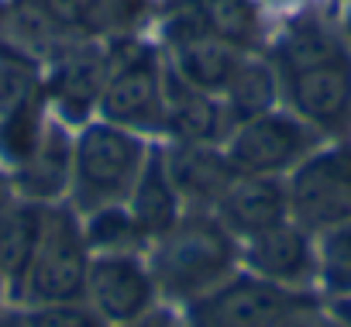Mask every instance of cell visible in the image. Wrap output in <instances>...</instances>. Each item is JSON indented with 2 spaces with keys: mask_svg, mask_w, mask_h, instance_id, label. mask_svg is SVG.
Listing matches in <instances>:
<instances>
[{
  "mask_svg": "<svg viewBox=\"0 0 351 327\" xmlns=\"http://www.w3.org/2000/svg\"><path fill=\"white\" fill-rule=\"evenodd\" d=\"M18 200H21V197H18V186H14L11 173H8V169H0V217H4Z\"/></svg>",
  "mask_w": 351,
  "mask_h": 327,
  "instance_id": "28",
  "label": "cell"
},
{
  "mask_svg": "<svg viewBox=\"0 0 351 327\" xmlns=\"http://www.w3.org/2000/svg\"><path fill=\"white\" fill-rule=\"evenodd\" d=\"M49 100H45V90L11 110L0 114V169L14 173L21 162L38 148L42 134H45V124H49Z\"/></svg>",
  "mask_w": 351,
  "mask_h": 327,
  "instance_id": "22",
  "label": "cell"
},
{
  "mask_svg": "<svg viewBox=\"0 0 351 327\" xmlns=\"http://www.w3.org/2000/svg\"><path fill=\"white\" fill-rule=\"evenodd\" d=\"M62 38L117 42L138 35L152 0H32Z\"/></svg>",
  "mask_w": 351,
  "mask_h": 327,
  "instance_id": "13",
  "label": "cell"
},
{
  "mask_svg": "<svg viewBox=\"0 0 351 327\" xmlns=\"http://www.w3.org/2000/svg\"><path fill=\"white\" fill-rule=\"evenodd\" d=\"M8 306H14V303H11V286H8L4 272H0V310H8Z\"/></svg>",
  "mask_w": 351,
  "mask_h": 327,
  "instance_id": "32",
  "label": "cell"
},
{
  "mask_svg": "<svg viewBox=\"0 0 351 327\" xmlns=\"http://www.w3.org/2000/svg\"><path fill=\"white\" fill-rule=\"evenodd\" d=\"M0 327H25V313H21V306L0 310Z\"/></svg>",
  "mask_w": 351,
  "mask_h": 327,
  "instance_id": "30",
  "label": "cell"
},
{
  "mask_svg": "<svg viewBox=\"0 0 351 327\" xmlns=\"http://www.w3.org/2000/svg\"><path fill=\"white\" fill-rule=\"evenodd\" d=\"M158 45L165 52V62L169 69L186 80L190 86L197 90H207L214 97H221L228 90V83L234 80L241 59L248 52L221 42L217 35H210L193 14L183 0L165 11L162 18V32H158Z\"/></svg>",
  "mask_w": 351,
  "mask_h": 327,
  "instance_id": "10",
  "label": "cell"
},
{
  "mask_svg": "<svg viewBox=\"0 0 351 327\" xmlns=\"http://www.w3.org/2000/svg\"><path fill=\"white\" fill-rule=\"evenodd\" d=\"M306 306H317L310 289H289L238 269L204 296L180 306V313L186 327H286Z\"/></svg>",
  "mask_w": 351,
  "mask_h": 327,
  "instance_id": "5",
  "label": "cell"
},
{
  "mask_svg": "<svg viewBox=\"0 0 351 327\" xmlns=\"http://www.w3.org/2000/svg\"><path fill=\"white\" fill-rule=\"evenodd\" d=\"M183 4L221 42L241 52H265V8L258 0H183Z\"/></svg>",
  "mask_w": 351,
  "mask_h": 327,
  "instance_id": "20",
  "label": "cell"
},
{
  "mask_svg": "<svg viewBox=\"0 0 351 327\" xmlns=\"http://www.w3.org/2000/svg\"><path fill=\"white\" fill-rule=\"evenodd\" d=\"M162 158L186 210H214L224 190L238 176L234 166L228 162L224 145L162 141Z\"/></svg>",
  "mask_w": 351,
  "mask_h": 327,
  "instance_id": "14",
  "label": "cell"
},
{
  "mask_svg": "<svg viewBox=\"0 0 351 327\" xmlns=\"http://www.w3.org/2000/svg\"><path fill=\"white\" fill-rule=\"evenodd\" d=\"M286 327H344L330 310H320V306H306L303 313H296Z\"/></svg>",
  "mask_w": 351,
  "mask_h": 327,
  "instance_id": "27",
  "label": "cell"
},
{
  "mask_svg": "<svg viewBox=\"0 0 351 327\" xmlns=\"http://www.w3.org/2000/svg\"><path fill=\"white\" fill-rule=\"evenodd\" d=\"M334 28H337L341 42L348 45V52H351V0H341V11H337V21H334Z\"/></svg>",
  "mask_w": 351,
  "mask_h": 327,
  "instance_id": "29",
  "label": "cell"
},
{
  "mask_svg": "<svg viewBox=\"0 0 351 327\" xmlns=\"http://www.w3.org/2000/svg\"><path fill=\"white\" fill-rule=\"evenodd\" d=\"M0 8H4V0H0Z\"/></svg>",
  "mask_w": 351,
  "mask_h": 327,
  "instance_id": "34",
  "label": "cell"
},
{
  "mask_svg": "<svg viewBox=\"0 0 351 327\" xmlns=\"http://www.w3.org/2000/svg\"><path fill=\"white\" fill-rule=\"evenodd\" d=\"M155 141L100 117L73 131V176L66 204L76 214L128 204Z\"/></svg>",
  "mask_w": 351,
  "mask_h": 327,
  "instance_id": "3",
  "label": "cell"
},
{
  "mask_svg": "<svg viewBox=\"0 0 351 327\" xmlns=\"http://www.w3.org/2000/svg\"><path fill=\"white\" fill-rule=\"evenodd\" d=\"M241 269L289 289H310L317 282V238L289 217L241 241Z\"/></svg>",
  "mask_w": 351,
  "mask_h": 327,
  "instance_id": "12",
  "label": "cell"
},
{
  "mask_svg": "<svg viewBox=\"0 0 351 327\" xmlns=\"http://www.w3.org/2000/svg\"><path fill=\"white\" fill-rule=\"evenodd\" d=\"M121 327H186V324H183L180 306L162 303V306H155L152 313H145V317H138V320H131V324H121Z\"/></svg>",
  "mask_w": 351,
  "mask_h": 327,
  "instance_id": "26",
  "label": "cell"
},
{
  "mask_svg": "<svg viewBox=\"0 0 351 327\" xmlns=\"http://www.w3.org/2000/svg\"><path fill=\"white\" fill-rule=\"evenodd\" d=\"M80 217H83V231H86V241H90L93 255H104V252H145L148 248L141 228L134 224V217H131V210L124 204L100 207V210H90V214H80Z\"/></svg>",
  "mask_w": 351,
  "mask_h": 327,
  "instance_id": "23",
  "label": "cell"
},
{
  "mask_svg": "<svg viewBox=\"0 0 351 327\" xmlns=\"http://www.w3.org/2000/svg\"><path fill=\"white\" fill-rule=\"evenodd\" d=\"M279 100L324 138L351 131V52L334 21L303 11L265 45Z\"/></svg>",
  "mask_w": 351,
  "mask_h": 327,
  "instance_id": "1",
  "label": "cell"
},
{
  "mask_svg": "<svg viewBox=\"0 0 351 327\" xmlns=\"http://www.w3.org/2000/svg\"><path fill=\"white\" fill-rule=\"evenodd\" d=\"M165 52L141 35L121 38L97 104V117L148 141L165 138Z\"/></svg>",
  "mask_w": 351,
  "mask_h": 327,
  "instance_id": "4",
  "label": "cell"
},
{
  "mask_svg": "<svg viewBox=\"0 0 351 327\" xmlns=\"http://www.w3.org/2000/svg\"><path fill=\"white\" fill-rule=\"evenodd\" d=\"M228 114L234 124L255 117V114H265L272 107H279V80H276V69L269 62L265 52H248L234 73V80L228 83V90L221 93Z\"/></svg>",
  "mask_w": 351,
  "mask_h": 327,
  "instance_id": "21",
  "label": "cell"
},
{
  "mask_svg": "<svg viewBox=\"0 0 351 327\" xmlns=\"http://www.w3.org/2000/svg\"><path fill=\"white\" fill-rule=\"evenodd\" d=\"M25 327H110L90 300H62V303H38V306H21Z\"/></svg>",
  "mask_w": 351,
  "mask_h": 327,
  "instance_id": "25",
  "label": "cell"
},
{
  "mask_svg": "<svg viewBox=\"0 0 351 327\" xmlns=\"http://www.w3.org/2000/svg\"><path fill=\"white\" fill-rule=\"evenodd\" d=\"M320 141L324 134L279 104L234 124L224 152L238 176H289Z\"/></svg>",
  "mask_w": 351,
  "mask_h": 327,
  "instance_id": "8",
  "label": "cell"
},
{
  "mask_svg": "<svg viewBox=\"0 0 351 327\" xmlns=\"http://www.w3.org/2000/svg\"><path fill=\"white\" fill-rule=\"evenodd\" d=\"M214 214L238 241L289 221L286 176H234V183L217 200Z\"/></svg>",
  "mask_w": 351,
  "mask_h": 327,
  "instance_id": "16",
  "label": "cell"
},
{
  "mask_svg": "<svg viewBox=\"0 0 351 327\" xmlns=\"http://www.w3.org/2000/svg\"><path fill=\"white\" fill-rule=\"evenodd\" d=\"M90 262H93V252H90V241H86V231H83V217L66 200L52 204L45 210L42 241H38L35 258L25 272V282L18 289L14 306L83 300Z\"/></svg>",
  "mask_w": 351,
  "mask_h": 327,
  "instance_id": "6",
  "label": "cell"
},
{
  "mask_svg": "<svg viewBox=\"0 0 351 327\" xmlns=\"http://www.w3.org/2000/svg\"><path fill=\"white\" fill-rule=\"evenodd\" d=\"M234 121L221 97L190 86L172 69H165V138L162 141H197L224 145Z\"/></svg>",
  "mask_w": 351,
  "mask_h": 327,
  "instance_id": "15",
  "label": "cell"
},
{
  "mask_svg": "<svg viewBox=\"0 0 351 327\" xmlns=\"http://www.w3.org/2000/svg\"><path fill=\"white\" fill-rule=\"evenodd\" d=\"M73 176V128L59 117H49L38 148L11 173L18 197L32 204H62L69 197Z\"/></svg>",
  "mask_w": 351,
  "mask_h": 327,
  "instance_id": "17",
  "label": "cell"
},
{
  "mask_svg": "<svg viewBox=\"0 0 351 327\" xmlns=\"http://www.w3.org/2000/svg\"><path fill=\"white\" fill-rule=\"evenodd\" d=\"M145 262L155 276L162 303L186 306L241 269V241L214 210H186L145 248Z\"/></svg>",
  "mask_w": 351,
  "mask_h": 327,
  "instance_id": "2",
  "label": "cell"
},
{
  "mask_svg": "<svg viewBox=\"0 0 351 327\" xmlns=\"http://www.w3.org/2000/svg\"><path fill=\"white\" fill-rule=\"evenodd\" d=\"M49 207L32 204V200H18L4 217H0V272H4V279L11 286V303H18V289H21L25 272H28V265L35 258V248L42 241Z\"/></svg>",
  "mask_w": 351,
  "mask_h": 327,
  "instance_id": "19",
  "label": "cell"
},
{
  "mask_svg": "<svg viewBox=\"0 0 351 327\" xmlns=\"http://www.w3.org/2000/svg\"><path fill=\"white\" fill-rule=\"evenodd\" d=\"M262 8H276V11H282V8H293V4H303V0H258Z\"/></svg>",
  "mask_w": 351,
  "mask_h": 327,
  "instance_id": "33",
  "label": "cell"
},
{
  "mask_svg": "<svg viewBox=\"0 0 351 327\" xmlns=\"http://www.w3.org/2000/svg\"><path fill=\"white\" fill-rule=\"evenodd\" d=\"M317 238V286L334 303L351 296V221L327 228Z\"/></svg>",
  "mask_w": 351,
  "mask_h": 327,
  "instance_id": "24",
  "label": "cell"
},
{
  "mask_svg": "<svg viewBox=\"0 0 351 327\" xmlns=\"http://www.w3.org/2000/svg\"><path fill=\"white\" fill-rule=\"evenodd\" d=\"M289 217L320 234L351 221V138L320 141L286 176Z\"/></svg>",
  "mask_w": 351,
  "mask_h": 327,
  "instance_id": "7",
  "label": "cell"
},
{
  "mask_svg": "<svg viewBox=\"0 0 351 327\" xmlns=\"http://www.w3.org/2000/svg\"><path fill=\"white\" fill-rule=\"evenodd\" d=\"M117 42L69 38L49 56V62H45V100H49L52 117H59L73 131L97 117V104H100Z\"/></svg>",
  "mask_w": 351,
  "mask_h": 327,
  "instance_id": "9",
  "label": "cell"
},
{
  "mask_svg": "<svg viewBox=\"0 0 351 327\" xmlns=\"http://www.w3.org/2000/svg\"><path fill=\"white\" fill-rule=\"evenodd\" d=\"M124 207L131 210V217H134V224L141 228V234H145L148 245H152L155 238H162L176 221L186 214L183 197L176 193V183H172L169 169H165L162 141L152 145L148 162H145V169H141V176H138V183H134V190H131V197H128Z\"/></svg>",
  "mask_w": 351,
  "mask_h": 327,
  "instance_id": "18",
  "label": "cell"
},
{
  "mask_svg": "<svg viewBox=\"0 0 351 327\" xmlns=\"http://www.w3.org/2000/svg\"><path fill=\"white\" fill-rule=\"evenodd\" d=\"M86 300L90 306L110 324H131L155 306H162L155 276L145 262V252H104L93 255L86 276Z\"/></svg>",
  "mask_w": 351,
  "mask_h": 327,
  "instance_id": "11",
  "label": "cell"
},
{
  "mask_svg": "<svg viewBox=\"0 0 351 327\" xmlns=\"http://www.w3.org/2000/svg\"><path fill=\"white\" fill-rule=\"evenodd\" d=\"M330 313L344 324V327H351V296H344V300H334L330 303Z\"/></svg>",
  "mask_w": 351,
  "mask_h": 327,
  "instance_id": "31",
  "label": "cell"
}]
</instances>
